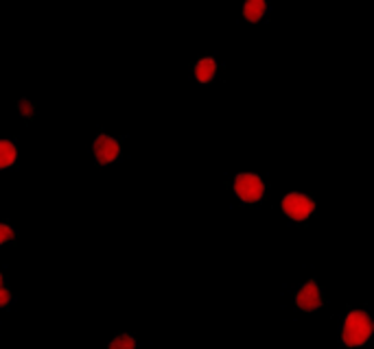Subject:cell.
Returning <instances> with one entry per match:
<instances>
[{
  "instance_id": "obj_8",
  "label": "cell",
  "mask_w": 374,
  "mask_h": 349,
  "mask_svg": "<svg viewBox=\"0 0 374 349\" xmlns=\"http://www.w3.org/2000/svg\"><path fill=\"white\" fill-rule=\"evenodd\" d=\"M18 162V147L11 140H0V170H7Z\"/></svg>"
},
{
  "instance_id": "obj_10",
  "label": "cell",
  "mask_w": 374,
  "mask_h": 349,
  "mask_svg": "<svg viewBox=\"0 0 374 349\" xmlns=\"http://www.w3.org/2000/svg\"><path fill=\"white\" fill-rule=\"evenodd\" d=\"M13 238H16V229H13L11 225H7V223H0V244H7Z\"/></svg>"
},
{
  "instance_id": "obj_1",
  "label": "cell",
  "mask_w": 374,
  "mask_h": 349,
  "mask_svg": "<svg viewBox=\"0 0 374 349\" xmlns=\"http://www.w3.org/2000/svg\"><path fill=\"white\" fill-rule=\"evenodd\" d=\"M372 316L366 310H350L343 319L341 341L346 347H364L372 337Z\"/></svg>"
},
{
  "instance_id": "obj_6",
  "label": "cell",
  "mask_w": 374,
  "mask_h": 349,
  "mask_svg": "<svg viewBox=\"0 0 374 349\" xmlns=\"http://www.w3.org/2000/svg\"><path fill=\"white\" fill-rule=\"evenodd\" d=\"M217 70H219V64L214 57H201L199 62H195L193 66V75L199 83H210L217 77Z\"/></svg>"
},
{
  "instance_id": "obj_4",
  "label": "cell",
  "mask_w": 374,
  "mask_h": 349,
  "mask_svg": "<svg viewBox=\"0 0 374 349\" xmlns=\"http://www.w3.org/2000/svg\"><path fill=\"white\" fill-rule=\"evenodd\" d=\"M296 301V308L302 312H315L320 310L324 305V295H322V288L315 280H309L307 284H302L298 288V293L294 297Z\"/></svg>"
},
{
  "instance_id": "obj_7",
  "label": "cell",
  "mask_w": 374,
  "mask_h": 349,
  "mask_svg": "<svg viewBox=\"0 0 374 349\" xmlns=\"http://www.w3.org/2000/svg\"><path fill=\"white\" fill-rule=\"evenodd\" d=\"M267 11H269L267 0H246V3H243V18L252 24L261 22Z\"/></svg>"
},
{
  "instance_id": "obj_11",
  "label": "cell",
  "mask_w": 374,
  "mask_h": 349,
  "mask_svg": "<svg viewBox=\"0 0 374 349\" xmlns=\"http://www.w3.org/2000/svg\"><path fill=\"white\" fill-rule=\"evenodd\" d=\"M18 109H20V114L24 116V118H33V114H35V105H33L28 98H22V100H20Z\"/></svg>"
},
{
  "instance_id": "obj_2",
  "label": "cell",
  "mask_w": 374,
  "mask_h": 349,
  "mask_svg": "<svg viewBox=\"0 0 374 349\" xmlns=\"http://www.w3.org/2000/svg\"><path fill=\"white\" fill-rule=\"evenodd\" d=\"M232 188H235V195L239 197V201L248 203V206L263 201V197H265V181L261 174H256V172H239L232 181Z\"/></svg>"
},
{
  "instance_id": "obj_13",
  "label": "cell",
  "mask_w": 374,
  "mask_h": 349,
  "mask_svg": "<svg viewBox=\"0 0 374 349\" xmlns=\"http://www.w3.org/2000/svg\"><path fill=\"white\" fill-rule=\"evenodd\" d=\"M5 284V280H3V273H0V286H3Z\"/></svg>"
},
{
  "instance_id": "obj_3",
  "label": "cell",
  "mask_w": 374,
  "mask_h": 349,
  "mask_svg": "<svg viewBox=\"0 0 374 349\" xmlns=\"http://www.w3.org/2000/svg\"><path fill=\"white\" fill-rule=\"evenodd\" d=\"M282 212L287 218H291V221H296V223H302L315 212V201L309 195L289 193V195L282 197Z\"/></svg>"
},
{
  "instance_id": "obj_5",
  "label": "cell",
  "mask_w": 374,
  "mask_h": 349,
  "mask_svg": "<svg viewBox=\"0 0 374 349\" xmlns=\"http://www.w3.org/2000/svg\"><path fill=\"white\" fill-rule=\"evenodd\" d=\"M92 153L101 166L114 164L121 157V142L110 134H99L92 142Z\"/></svg>"
},
{
  "instance_id": "obj_12",
  "label": "cell",
  "mask_w": 374,
  "mask_h": 349,
  "mask_svg": "<svg viewBox=\"0 0 374 349\" xmlns=\"http://www.w3.org/2000/svg\"><path fill=\"white\" fill-rule=\"evenodd\" d=\"M11 303V290L7 286H0V308H7Z\"/></svg>"
},
{
  "instance_id": "obj_9",
  "label": "cell",
  "mask_w": 374,
  "mask_h": 349,
  "mask_svg": "<svg viewBox=\"0 0 374 349\" xmlns=\"http://www.w3.org/2000/svg\"><path fill=\"white\" fill-rule=\"evenodd\" d=\"M108 349H138V343L132 334L123 332V334H117V337L108 343Z\"/></svg>"
}]
</instances>
